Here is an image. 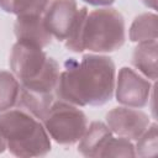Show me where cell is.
<instances>
[{"label":"cell","mask_w":158,"mask_h":158,"mask_svg":"<svg viewBox=\"0 0 158 158\" xmlns=\"http://www.w3.org/2000/svg\"><path fill=\"white\" fill-rule=\"evenodd\" d=\"M116 68L104 54L89 53L79 60L69 58L59 73L56 98L75 106H101L114 95Z\"/></svg>","instance_id":"cell-1"},{"label":"cell","mask_w":158,"mask_h":158,"mask_svg":"<svg viewBox=\"0 0 158 158\" xmlns=\"http://www.w3.org/2000/svg\"><path fill=\"white\" fill-rule=\"evenodd\" d=\"M9 63L20 88L38 94L56 95L59 65L47 56L43 48L17 41L11 49Z\"/></svg>","instance_id":"cell-2"},{"label":"cell","mask_w":158,"mask_h":158,"mask_svg":"<svg viewBox=\"0 0 158 158\" xmlns=\"http://www.w3.org/2000/svg\"><path fill=\"white\" fill-rule=\"evenodd\" d=\"M0 130L6 149L16 157H41L51 151V139L42 121L23 110L12 107L1 112Z\"/></svg>","instance_id":"cell-3"},{"label":"cell","mask_w":158,"mask_h":158,"mask_svg":"<svg viewBox=\"0 0 158 158\" xmlns=\"http://www.w3.org/2000/svg\"><path fill=\"white\" fill-rule=\"evenodd\" d=\"M126 41L125 19L116 9L100 7L88 12L83 44L84 51L102 54L120 49Z\"/></svg>","instance_id":"cell-4"},{"label":"cell","mask_w":158,"mask_h":158,"mask_svg":"<svg viewBox=\"0 0 158 158\" xmlns=\"http://www.w3.org/2000/svg\"><path fill=\"white\" fill-rule=\"evenodd\" d=\"M42 123L48 136L59 144H74L88 127L86 115L73 104L54 100Z\"/></svg>","instance_id":"cell-5"},{"label":"cell","mask_w":158,"mask_h":158,"mask_svg":"<svg viewBox=\"0 0 158 158\" xmlns=\"http://www.w3.org/2000/svg\"><path fill=\"white\" fill-rule=\"evenodd\" d=\"M153 86L151 80L137 73L135 69L123 67L120 69L115 81L116 100L128 107L141 109L149 101Z\"/></svg>","instance_id":"cell-6"},{"label":"cell","mask_w":158,"mask_h":158,"mask_svg":"<svg viewBox=\"0 0 158 158\" xmlns=\"http://www.w3.org/2000/svg\"><path fill=\"white\" fill-rule=\"evenodd\" d=\"M149 116L136 107H114L106 114V125L112 135L136 141L149 126Z\"/></svg>","instance_id":"cell-7"},{"label":"cell","mask_w":158,"mask_h":158,"mask_svg":"<svg viewBox=\"0 0 158 158\" xmlns=\"http://www.w3.org/2000/svg\"><path fill=\"white\" fill-rule=\"evenodd\" d=\"M78 10L75 0H51L43 14V20L52 37L65 41Z\"/></svg>","instance_id":"cell-8"},{"label":"cell","mask_w":158,"mask_h":158,"mask_svg":"<svg viewBox=\"0 0 158 158\" xmlns=\"http://www.w3.org/2000/svg\"><path fill=\"white\" fill-rule=\"evenodd\" d=\"M14 33L19 42H25L40 48H46L52 42L43 15H20L14 23Z\"/></svg>","instance_id":"cell-9"},{"label":"cell","mask_w":158,"mask_h":158,"mask_svg":"<svg viewBox=\"0 0 158 158\" xmlns=\"http://www.w3.org/2000/svg\"><path fill=\"white\" fill-rule=\"evenodd\" d=\"M111 136L112 132L106 123L93 121L90 125H88L84 135L78 141V152L81 156L89 158L100 157Z\"/></svg>","instance_id":"cell-10"},{"label":"cell","mask_w":158,"mask_h":158,"mask_svg":"<svg viewBox=\"0 0 158 158\" xmlns=\"http://www.w3.org/2000/svg\"><path fill=\"white\" fill-rule=\"evenodd\" d=\"M157 40L139 42L132 54V65L147 79H157Z\"/></svg>","instance_id":"cell-11"},{"label":"cell","mask_w":158,"mask_h":158,"mask_svg":"<svg viewBox=\"0 0 158 158\" xmlns=\"http://www.w3.org/2000/svg\"><path fill=\"white\" fill-rule=\"evenodd\" d=\"M56 100L54 94H38L20 88L15 107L23 110L42 121Z\"/></svg>","instance_id":"cell-12"},{"label":"cell","mask_w":158,"mask_h":158,"mask_svg":"<svg viewBox=\"0 0 158 158\" xmlns=\"http://www.w3.org/2000/svg\"><path fill=\"white\" fill-rule=\"evenodd\" d=\"M132 42H147L157 40V15L154 12H146L137 16L128 32Z\"/></svg>","instance_id":"cell-13"},{"label":"cell","mask_w":158,"mask_h":158,"mask_svg":"<svg viewBox=\"0 0 158 158\" xmlns=\"http://www.w3.org/2000/svg\"><path fill=\"white\" fill-rule=\"evenodd\" d=\"M20 91L17 78L6 70H0V114L7 111L16 105Z\"/></svg>","instance_id":"cell-14"},{"label":"cell","mask_w":158,"mask_h":158,"mask_svg":"<svg viewBox=\"0 0 158 158\" xmlns=\"http://www.w3.org/2000/svg\"><path fill=\"white\" fill-rule=\"evenodd\" d=\"M51 0H0V7L16 16L43 15Z\"/></svg>","instance_id":"cell-15"},{"label":"cell","mask_w":158,"mask_h":158,"mask_svg":"<svg viewBox=\"0 0 158 158\" xmlns=\"http://www.w3.org/2000/svg\"><path fill=\"white\" fill-rule=\"evenodd\" d=\"M88 9L84 6L78 10L75 20L72 25V28L69 31L68 37L65 38V47L75 53H80L84 51V44H83V35H84V26H85V20L88 16Z\"/></svg>","instance_id":"cell-16"},{"label":"cell","mask_w":158,"mask_h":158,"mask_svg":"<svg viewBox=\"0 0 158 158\" xmlns=\"http://www.w3.org/2000/svg\"><path fill=\"white\" fill-rule=\"evenodd\" d=\"M137 143L135 146L136 156L138 157H156L158 152V142H157V125L149 123L147 130L136 139Z\"/></svg>","instance_id":"cell-17"},{"label":"cell","mask_w":158,"mask_h":158,"mask_svg":"<svg viewBox=\"0 0 158 158\" xmlns=\"http://www.w3.org/2000/svg\"><path fill=\"white\" fill-rule=\"evenodd\" d=\"M100 157H136L135 144L125 137L112 135Z\"/></svg>","instance_id":"cell-18"},{"label":"cell","mask_w":158,"mask_h":158,"mask_svg":"<svg viewBox=\"0 0 158 158\" xmlns=\"http://www.w3.org/2000/svg\"><path fill=\"white\" fill-rule=\"evenodd\" d=\"M90 5H94V6H109L111 5L115 0H83Z\"/></svg>","instance_id":"cell-19"},{"label":"cell","mask_w":158,"mask_h":158,"mask_svg":"<svg viewBox=\"0 0 158 158\" xmlns=\"http://www.w3.org/2000/svg\"><path fill=\"white\" fill-rule=\"evenodd\" d=\"M147 7L152 9V10H156L157 9V0H141Z\"/></svg>","instance_id":"cell-20"},{"label":"cell","mask_w":158,"mask_h":158,"mask_svg":"<svg viewBox=\"0 0 158 158\" xmlns=\"http://www.w3.org/2000/svg\"><path fill=\"white\" fill-rule=\"evenodd\" d=\"M5 149H6V141H5L4 135H2V132L0 130V153L5 152Z\"/></svg>","instance_id":"cell-21"}]
</instances>
